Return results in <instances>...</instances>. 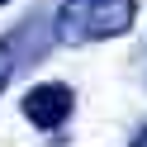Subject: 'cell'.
I'll list each match as a JSON object with an SVG mask.
<instances>
[{
  "instance_id": "1",
  "label": "cell",
  "mask_w": 147,
  "mask_h": 147,
  "mask_svg": "<svg viewBox=\"0 0 147 147\" xmlns=\"http://www.w3.org/2000/svg\"><path fill=\"white\" fill-rule=\"evenodd\" d=\"M138 19V0H62L57 5V38L62 43H105L128 33Z\"/></svg>"
},
{
  "instance_id": "2",
  "label": "cell",
  "mask_w": 147,
  "mask_h": 147,
  "mask_svg": "<svg viewBox=\"0 0 147 147\" xmlns=\"http://www.w3.org/2000/svg\"><path fill=\"white\" fill-rule=\"evenodd\" d=\"M71 105H76V95H71V86H62V81H43V86L24 90V100H19L24 119H29L33 128H48V133L71 119Z\"/></svg>"
},
{
  "instance_id": "3",
  "label": "cell",
  "mask_w": 147,
  "mask_h": 147,
  "mask_svg": "<svg viewBox=\"0 0 147 147\" xmlns=\"http://www.w3.org/2000/svg\"><path fill=\"white\" fill-rule=\"evenodd\" d=\"M14 62H19L14 43H10V38H0V95H5V86H10V76H14Z\"/></svg>"
},
{
  "instance_id": "4",
  "label": "cell",
  "mask_w": 147,
  "mask_h": 147,
  "mask_svg": "<svg viewBox=\"0 0 147 147\" xmlns=\"http://www.w3.org/2000/svg\"><path fill=\"white\" fill-rule=\"evenodd\" d=\"M128 147H147V128H142V133H138V138H133Z\"/></svg>"
},
{
  "instance_id": "5",
  "label": "cell",
  "mask_w": 147,
  "mask_h": 147,
  "mask_svg": "<svg viewBox=\"0 0 147 147\" xmlns=\"http://www.w3.org/2000/svg\"><path fill=\"white\" fill-rule=\"evenodd\" d=\"M0 5H10V0H0Z\"/></svg>"
}]
</instances>
